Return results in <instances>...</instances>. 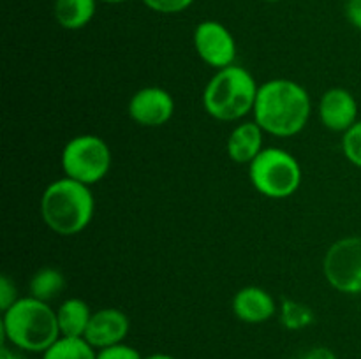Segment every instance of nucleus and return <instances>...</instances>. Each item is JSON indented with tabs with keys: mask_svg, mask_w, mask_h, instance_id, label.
I'll list each match as a JSON object with an SVG mask.
<instances>
[{
	"mask_svg": "<svg viewBox=\"0 0 361 359\" xmlns=\"http://www.w3.org/2000/svg\"><path fill=\"white\" fill-rule=\"evenodd\" d=\"M97 359H145L141 355V352L137 348H134L133 345L123 344L111 345V347H106L97 351Z\"/></svg>",
	"mask_w": 361,
	"mask_h": 359,
	"instance_id": "20",
	"label": "nucleus"
},
{
	"mask_svg": "<svg viewBox=\"0 0 361 359\" xmlns=\"http://www.w3.org/2000/svg\"><path fill=\"white\" fill-rule=\"evenodd\" d=\"M18 299L20 298H18L16 285H14V282L11 280L7 275H4V277L0 278V310L6 312L11 305H14V303L18 301Z\"/></svg>",
	"mask_w": 361,
	"mask_h": 359,
	"instance_id": "22",
	"label": "nucleus"
},
{
	"mask_svg": "<svg viewBox=\"0 0 361 359\" xmlns=\"http://www.w3.org/2000/svg\"><path fill=\"white\" fill-rule=\"evenodd\" d=\"M254 122L275 137L302 132L312 115V101L305 88L288 77H275L259 84Z\"/></svg>",
	"mask_w": 361,
	"mask_h": 359,
	"instance_id": "1",
	"label": "nucleus"
},
{
	"mask_svg": "<svg viewBox=\"0 0 361 359\" xmlns=\"http://www.w3.org/2000/svg\"><path fill=\"white\" fill-rule=\"evenodd\" d=\"M63 289H66V277L56 267H41L32 275L30 282H28V291H30L28 296L46 303L59 298Z\"/></svg>",
	"mask_w": 361,
	"mask_h": 359,
	"instance_id": "16",
	"label": "nucleus"
},
{
	"mask_svg": "<svg viewBox=\"0 0 361 359\" xmlns=\"http://www.w3.org/2000/svg\"><path fill=\"white\" fill-rule=\"evenodd\" d=\"M298 158L277 146H268L249 164V180L254 189L268 199H286L302 185Z\"/></svg>",
	"mask_w": 361,
	"mask_h": 359,
	"instance_id": "5",
	"label": "nucleus"
},
{
	"mask_svg": "<svg viewBox=\"0 0 361 359\" xmlns=\"http://www.w3.org/2000/svg\"><path fill=\"white\" fill-rule=\"evenodd\" d=\"M127 113L137 125L162 127L175 115V99L166 88L143 87L130 97Z\"/></svg>",
	"mask_w": 361,
	"mask_h": 359,
	"instance_id": "9",
	"label": "nucleus"
},
{
	"mask_svg": "<svg viewBox=\"0 0 361 359\" xmlns=\"http://www.w3.org/2000/svg\"><path fill=\"white\" fill-rule=\"evenodd\" d=\"M231 310L242 322L264 324L277 313V303L267 289L247 285L233 296Z\"/></svg>",
	"mask_w": 361,
	"mask_h": 359,
	"instance_id": "12",
	"label": "nucleus"
},
{
	"mask_svg": "<svg viewBox=\"0 0 361 359\" xmlns=\"http://www.w3.org/2000/svg\"><path fill=\"white\" fill-rule=\"evenodd\" d=\"M259 84L242 65H229L215 70L203 90V108L219 122H236L256 106Z\"/></svg>",
	"mask_w": 361,
	"mask_h": 359,
	"instance_id": "4",
	"label": "nucleus"
},
{
	"mask_svg": "<svg viewBox=\"0 0 361 359\" xmlns=\"http://www.w3.org/2000/svg\"><path fill=\"white\" fill-rule=\"evenodd\" d=\"M63 175L92 187L108 176L113 155L108 143L95 134H80L71 137L60 155Z\"/></svg>",
	"mask_w": 361,
	"mask_h": 359,
	"instance_id": "6",
	"label": "nucleus"
},
{
	"mask_svg": "<svg viewBox=\"0 0 361 359\" xmlns=\"http://www.w3.org/2000/svg\"><path fill=\"white\" fill-rule=\"evenodd\" d=\"M323 273L342 294H361V236H345L326 250Z\"/></svg>",
	"mask_w": 361,
	"mask_h": 359,
	"instance_id": "7",
	"label": "nucleus"
},
{
	"mask_svg": "<svg viewBox=\"0 0 361 359\" xmlns=\"http://www.w3.org/2000/svg\"><path fill=\"white\" fill-rule=\"evenodd\" d=\"M264 130L256 122H242L233 127L226 141L228 157L236 164L249 165L261 151L263 146Z\"/></svg>",
	"mask_w": 361,
	"mask_h": 359,
	"instance_id": "13",
	"label": "nucleus"
},
{
	"mask_svg": "<svg viewBox=\"0 0 361 359\" xmlns=\"http://www.w3.org/2000/svg\"><path fill=\"white\" fill-rule=\"evenodd\" d=\"M130 331V319L123 310L115 306H106L92 313L90 324L85 333V340L95 348L111 347V345L123 344Z\"/></svg>",
	"mask_w": 361,
	"mask_h": 359,
	"instance_id": "10",
	"label": "nucleus"
},
{
	"mask_svg": "<svg viewBox=\"0 0 361 359\" xmlns=\"http://www.w3.org/2000/svg\"><path fill=\"white\" fill-rule=\"evenodd\" d=\"M42 359H97V351L85 338L60 336Z\"/></svg>",
	"mask_w": 361,
	"mask_h": 359,
	"instance_id": "17",
	"label": "nucleus"
},
{
	"mask_svg": "<svg viewBox=\"0 0 361 359\" xmlns=\"http://www.w3.org/2000/svg\"><path fill=\"white\" fill-rule=\"evenodd\" d=\"M317 113L323 127L344 134L358 122V101L348 88H330L321 95Z\"/></svg>",
	"mask_w": 361,
	"mask_h": 359,
	"instance_id": "11",
	"label": "nucleus"
},
{
	"mask_svg": "<svg viewBox=\"0 0 361 359\" xmlns=\"http://www.w3.org/2000/svg\"><path fill=\"white\" fill-rule=\"evenodd\" d=\"M2 313V344L18 351L44 354L60 338L56 310L49 303L27 296Z\"/></svg>",
	"mask_w": 361,
	"mask_h": 359,
	"instance_id": "2",
	"label": "nucleus"
},
{
	"mask_svg": "<svg viewBox=\"0 0 361 359\" xmlns=\"http://www.w3.org/2000/svg\"><path fill=\"white\" fill-rule=\"evenodd\" d=\"M148 9L161 14H178L182 11L189 9L194 0H143Z\"/></svg>",
	"mask_w": 361,
	"mask_h": 359,
	"instance_id": "21",
	"label": "nucleus"
},
{
	"mask_svg": "<svg viewBox=\"0 0 361 359\" xmlns=\"http://www.w3.org/2000/svg\"><path fill=\"white\" fill-rule=\"evenodd\" d=\"M303 359H337V354L328 347H314L307 352Z\"/></svg>",
	"mask_w": 361,
	"mask_h": 359,
	"instance_id": "24",
	"label": "nucleus"
},
{
	"mask_svg": "<svg viewBox=\"0 0 361 359\" xmlns=\"http://www.w3.org/2000/svg\"><path fill=\"white\" fill-rule=\"evenodd\" d=\"M264 2H270V4H275V2H281V0H264Z\"/></svg>",
	"mask_w": 361,
	"mask_h": 359,
	"instance_id": "28",
	"label": "nucleus"
},
{
	"mask_svg": "<svg viewBox=\"0 0 361 359\" xmlns=\"http://www.w3.org/2000/svg\"><path fill=\"white\" fill-rule=\"evenodd\" d=\"M342 151L353 165L361 169V120L342 134Z\"/></svg>",
	"mask_w": 361,
	"mask_h": 359,
	"instance_id": "19",
	"label": "nucleus"
},
{
	"mask_svg": "<svg viewBox=\"0 0 361 359\" xmlns=\"http://www.w3.org/2000/svg\"><path fill=\"white\" fill-rule=\"evenodd\" d=\"M145 359H178V358H175V355H171V354H164V352H157V354L147 355Z\"/></svg>",
	"mask_w": 361,
	"mask_h": 359,
	"instance_id": "26",
	"label": "nucleus"
},
{
	"mask_svg": "<svg viewBox=\"0 0 361 359\" xmlns=\"http://www.w3.org/2000/svg\"><path fill=\"white\" fill-rule=\"evenodd\" d=\"M92 310L88 303L81 298H69L60 303L56 308L60 336L83 338L92 319Z\"/></svg>",
	"mask_w": 361,
	"mask_h": 359,
	"instance_id": "14",
	"label": "nucleus"
},
{
	"mask_svg": "<svg viewBox=\"0 0 361 359\" xmlns=\"http://www.w3.org/2000/svg\"><path fill=\"white\" fill-rule=\"evenodd\" d=\"M314 322V310L305 303L286 298L281 306V324L289 331L305 329Z\"/></svg>",
	"mask_w": 361,
	"mask_h": 359,
	"instance_id": "18",
	"label": "nucleus"
},
{
	"mask_svg": "<svg viewBox=\"0 0 361 359\" xmlns=\"http://www.w3.org/2000/svg\"><path fill=\"white\" fill-rule=\"evenodd\" d=\"M99 2H104V4H123L127 0H99Z\"/></svg>",
	"mask_w": 361,
	"mask_h": 359,
	"instance_id": "27",
	"label": "nucleus"
},
{
	"mask_svg": "<svg viewBox=\"0 0 361 359\" xmlns=\"http://www.w3.org/2000/svg\"><path fill=\"white\" fill-rule=\"evenodd\" d=\"M345 18L353 27L361 30V0H348L345 2Z\"/></svg>",
	"mask_w": 361,
	"mask_h": 359,
	"instance_id": "23",
	"label": "nucleus"
},
{
	"mask_svg": "<svg viewBox=\"0 0 361 359\" xmlns=\"http://www.w3.org/2000/svg\"><path fill=\"white\" fill-rule=\"evenodd\" d=\"M99 0H55L53 14L56 23L66 30L85 28L95 16Z\"/></svg>",
	"mask_w": 361,
	"mask_h": 359,
	"instance_id": "15",
	"label": "nucleus"
},
{
	"mask_svg": "<svg viewBox=\"0 0 361 359\" xmlns=\"http://www.w3.org/2000/svg\"><path fill=\"white\" fill-rule=\"evenodd\" d=\"M39 210L48 229L60 236H74L90 225L95 199L90 187L63 176L46 187Z\"/></svg>",
	"mask_w": 361,
	"mask_h": 359,
	"instance_id": "3",
	"label": "nucleus"
},
{
	"mask_svg": "<svg viewBox=\"0 0 361 359\" xmlns=\"http://www.w3.org/2000/svg\"><path fill=\"white\" fill-rule=\"evenodd\" d=\"M20 352L21 351H18V348H11L7 347V344H2V348H0V359H25Z\"/></svg>",
	"mask_w": 361,
	"mask_h": 359,
	"instance_id": "25",
	"label": "nucleus"
},
{
	"mask_svg": "<svg viewBox=\"0 0 361 359\" xmlns=\"http://www.w3.org/2000/svg\"><path fill=\"white\" fill-rule=\"evenodd\" d=\"M192 41L197 56L212 69L221 70L235 65L238 46L229 28L221 21H201L194 30Z\"/></svg>",
	"mask_w": 361,
	"mask_h": 359,
	"instance_id": "8",
	"label": "nucleus"
}]
</instances>
